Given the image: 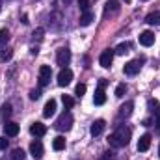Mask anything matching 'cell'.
<instances>
[{
	"label": "cell",
	"instance_id": "6da1fadb",
	"mask_svg": "<svg viewBox=\"0 0 160 160\" xmlns=\"http://www.w3.org/2000/svg\"><path fill=\"white\" fill-rule=\"evenodd\" d=\"M130 136H132L130 128H127V127H119L114 134L108 136V143H110L112 147H125V145H128Z\"/></svg>",
	"mask_w": 160,
	"mask_h": 160
},
{
	"label": "cell",
	"instance_id": "7a4b0ae2",
	"mask_svg": "<svg viewBox=\"0 0 160 160\" xmlns=\"http://www.w3.org/2000/svg\"><path fill=\"white\" fill-rule=\"evenodd\" d=\"M71 127H73V116H71V112H63L56 119V123H54V128L60 130V132H67V130H71Z\"/></svg>",
	"mask_w": 160,
	"mask_h": 160
},
{
	"label": "cell",
	"instance_id": "3957f363",
	"mask_svg": "<svg viewBox=\"0 0 160 160\" xmlns=\"http://www.w3.org/2000/svg\"><path fill=\"white\" fill-rule=\"evenodd\" d=\"M56 62H58V65H62V69L67 67L69 62H71V50L65 48V47L58 48V52H56Z\"/></svg>",
	"mask_w": 160,
	"mask_h": 160
},
{
	"label": "cell",
	"instance_id": "277c9868",
	"mask_svg": "<svg viewBox=\"0 0 160 160\" xmlns=\"http://www.w3.org/2000/svg\"><path fill=\"white\" fill-rule=\"evenodd\" d=\"M142 62H143V60H132V62L125 63V67H123L125 75H128V77L138 75V73H140V69H142Z\"/></svg>",
	"mask_w": 160,
	"mask_h": 160
},
{
	"label": "cell",
	"instance_id": "5b68a950",
	"mask_svg": "<svg viewBox=\"0 0 160 160\" xmlns=\"http://www.w3.org/2000/svg\"><path fill=\"white\" fill-rule=\"evenodd\" d=\"M71 80H73V71H71L69 67H63V69L58 73V84H60L62 88H63V86H69Z\"/></svg>",
	"mask_w": 160,
	"mask_h": 160
},
{
	"label": "cell",
	"instance_id": "8992f818",
	"mask_svg": "<svg viewBox=\"0 0 160 160\" xmlns=\"http://www.w3.org/2000/svg\"><path fill=\"white\" fill-rule=\"evenodd\" d=\"M114 56H116V52H114L112 48H106V50L101 54V58H99V63H101L104 69H108V67L112 65V62H114Z\"/></svg>",
	"mask_w": 160,
	"mask_h": 160
},
{
	"label": "cell",
	"instance_id": "52a82bcc",
	"mask_svg": "<svg viewBox=\"0 0 160 160\" xmlns=\"http://www.w3.org/2000/svg\"><path fill=\"white\" fill-rule=\"evenodd\" d=\"M50 77H52V69L48 65H41L39 67V86H47L50 82Z\"/></svg>",
	"mask_w": 160,
	"mask_h": 160
},
{
	"label": "cell",
	"instance_id": "ba28073f",
	"mask_svg": "<svg viewBox=\"0 0 160 160\" xmlns=\"http://www.w3.org/2000/svg\"><path fill=\"white\" fill-rule=\"evenodd\" d=\"M104 128H106V121H104V119H97V121H93V123H91L89 132H91V136L95 138V136H101Z\"/></svg>",
	"mask_w": 160,
	"mask_h": 160
},
{
	"label": "cell",
	"instance_id": "9c48e42d",
	"mask_svg": "<svg viewBox=\"0 0 160 160\" xmlns=\"http://www.w3.org/2000/svg\"><path fill=\"white\" fill-rule=\"evenodd\" d=\"M43 153H45V149H43V143H41L39 140H36V142L30 143V155H32L34 158L39 160L41 157H43Z\"/></svg>",
	"mask_w": 160,
	"mask_h": 160
},
{
	"label": "cell",
	"instance_id": "30bf717a",
	"mask_svg": "<svg viewBox=\"0 0 160 160\" xmlns=\"http://www.w3.org/2000/svg\"><path fill=\"white\" fill-rule=\"evenodd\" d=\"M153 43H155V34H153L151 30H145V32L140 34V45H143V47H151Z\"/></svg>",
	"mask_w": 160,
	"mask_h": 160
},
{
	"label": "cell",
	"instance_id": "8fae6325",
	"mask_svg": "<svg viewBox=\"0 0 160 160\" xmlns=\"http://www.w3.org/2000/svg\"><path fill=\"white\" fill-rule=\"evenodd\" d=\"M30 132H32L34 136L41 138V136H45V134H47V127H45L43 123H39V121H36V123H32V127H30Z\"/></svg>",
	"mask_w": 160,
	"mask_h": 160
},
{
	"label": "cell",
	"instance_id": "7c38bea8",
	"mask_svg": "<svg viewBox=\"0 0 160 160\" xmlns=\"http://www.w3.org/2000/svg\"><path fill=\"white\" fill-rule=\"evenodd\" d=\"M54 112H56V101L50 99V101H47V104L43 108V116L45 118H50V116H54Z\"/></svg>",
	"mask_w": 160,
	"mask_h": 160
},
{
	"label": "cell",
	"instance_id": "4fadbf2b",
	"mask_svg": "<svg viewBox=\"0 0 160 160\" xmlns=\"http://www.w3.org/2000/svg\"><path fill=\"white\" fill-rule=\"evenodd\" d=\"M149 147H151V136H149V134H143V136L140 138V142H138V151L143 153V151H147Z\"/></svg>",
	"mask_w": 160,
	"mask_h": 160
},
{
	"label": "cell",
	"instance_id": "5bb4252c",
	"mask_svg": "<svg viewBox=\"0 0 160 160\" xmlns=\"http://www.w3.org/2000/svg\"><path fill=\"white\" fill-rule=\"evenodd\" d=\"M4 132H6V136H17L19 134V125L17 123H6L4 125Z\"/></svg>",
	"mask_w": 160,
	"mask_h": 160
},
{
	"label": "cell",
	"instance_id": "9a60e30c",
	"mask_svg": "<svg viewBox=\"0 0 160 160\" xmlns=\"http://www.w3.org/2000/svg\"><path fill=\"white\" fill-rule=\"evenodd\" d=\"M132 108H134V102H132V101H127V102L119 108V116L121 118H128V116L132 114Z\"/></svg>",
	"mask_w": 160,
	"mask_h": 160
},
{
	"label": "cell",
	"instance_id": "2e32d148",
	"mask_svg": "<svg viewBox=\"0 0 160 160\" xmlns=\"http://www.w3.org/2000/svg\"><path fill=\"white\" fill-rule=\"evenodd\" d=\"M93 102L97 104V106H101V104H104L106 102V95H104V89H97L95 91V95H93Z\"/></svg>",
	"mask_w": 160,
	"mask_h": 160
},
{
	"label": "cell",
	"instance_id": "e0dca14e",
	"mask_svg": "<svg viewBox=\"0 0 160 160\" xmlns=\"http://www.w3.org/2000/svg\"><path fill=\"white\" fill-rule=\"evenodd\" d=\"M52 149L54 151H63L65 149V138L63 136H56L52 140Z\"/></svg>",
	"mask_w": 160,
	"mask_h": 160
},
{
	"label": "cell",
	"instance_id": "ac0fdd59",
	"mask_svg": "<svg viewBox=\"0 0 160 160\" xmlns=\"http://www.w3.org/2000/svg\"><path fill=\"white\" fill-rule=\"evenodd\" d=\"M145 22L147 24H153V26H158L160 24V11H153L145 17Z\"/></svg>",
	"mask_w": 160,
	"mask_h": 160
},
{
	"label": "cell",
	"instance_id": "d6986e66",
	"mask_svg": "<svg viewBox=\"0 0 160 160\" xmlns=\"http://www.w3.org/2000/svg\"><path fill=\"white\" fill-rule=\"evenodd\" d=\"M80 26H89L91 22H93V13L91 11H86V13H82L80 15Z\"/></svg>",
	"mask_w": 160,
	"mask_h": 160
},
{
	"label": "cell",
	"instance_id": "ffe728a7",
	"mask_svg": "<svg viewBox=\"0 0 160 160\" xmlns=\"http://www.w3.org/2000/svg\"><path fill=\"white\" fill-rule=\"evenodd\" d=\"M110 11H114V13H116V11H119V2H118V0H108V2H106V8H104V13L108 15Z\"/></svg>",
	"mask_w": 160,
	"mask_h": 160
},
{
	"label": "cell",
	"instance_id": "44dd1931",
	"mask_svg": "<svg viewBox=\"0 0 160 160\" xmlns=\"http://www.w3.org/2000/svg\"><path fill=\"white\" fill-rule=\"evenodd\" d=\"M149 108H151L153 114H157V118H158V121H160V102L157 99H151V101H149Z\"/></svg>",
	"mask_w": 160,
	"mask_h": 160
},
{
	"label": "cell",
	"instance_id": "7402d4cb",
	"mask_svg": "<svg viewBox=\"0 0 160 160\" xmlns=\"http://www.w3.org/2000/svg\"><path fill=\"white\" fill-rule=\"evenodd\" d=\"M130 50V43H121V45H118V48L114 50L116 54H119V56H123V54H127Z\"/></svg>",
	"mask_w": 160,
	"mask_h": 160
},
{
	"label": "cell",
	"instance_id": "603a6c76",
	"mask_svg": "<svg viewBox=\"0 0 160 160\" xmlns=\"http://www.w3.org/2000/svg\"><path fill=\"white\" fill-rule=\"evenodd\" d=\"M62 102H63V106H65L67 110L75 106V99H73L71 95H63V97H62Z\"/></svg>",
	"mask_w": 160,
	"mask_h": 160
},
{
	"label": "cell",
	"instance_id": "cb8c5ba5",
	"mask_svg": "<svg viewBox=\"0 0 160 160\" xmlns=\"http://www.w3.org/2000/svg\"><path fill=\"white\" fill-rule=\"evenodd\" d=\"M24 151L22 149H13V153H11V158L13 160H24Z\"/></svg>",
	"mask_w": 160,
	"mask_h": 160
},
{
	"label": "cell",
	"instance_id": "d4e9b609",
	"mask_svg": "<svg viewBox=\"0 0 160 160\" xmlns=\"http://www.w3.org/2000/svg\"><path fill=\"white\" fill-rule=\"evenodd\" d=\"M125 93H127V86H125V84H119V86L116 88V97H119L121 99Z\"/></svg>",
	"mask_w": 160,
	"mask_h": 160
},
{
	"label": "cell",
	"instance_id": "484cf974",
	"mask_svg": "<svg viewBox=\"0 0 160 160\" xmlns=\"http://www.w3.org/2000/svg\"><path fill=\"white\" fill-rule=\"evenodd\" d=\"M78 8L82 13H86V11H89V0H80L78 2Z\"/></svg>",
	"mask_w": 160,
	"mask_h": 160
},
{
	"label": "cell",
	"instance_id": "4316f807",
	"mask_svg": "<svg viewBox=\"0 0 160 160\" xmlns=\"http://www.w3.org/2000/svg\"><path fill=\"white\" fill-rule=\"evenodd\" d=\"M9 41V30H0V43H8Z\"/></svg>",
	"mask_w": 160,
	"mask_h": 160
},
{
	"label": "cell",
	"instance_id": "83f0119b",
	"mask_svg": "<svg viewBox=\"0 0 160 160\" xmlns=\"http://www.w3.org/2000/svg\"><path fill=\"white\" fill-rule=\"evenodd\" d=\"M86 89H88V88H86V84H78V86H77V89H75V93H77L78 97H82V95L86 93Z\"/></svg>",
	"mask_w": 160,
	"mask_h": 160
},
{
	"label": "cell",
	"instance_id": "f1b7e54d",
	"mask_svg": "<svg viewBox=\"0 0 160 160\" xmlns=\"http://www.w3.org/2000/svg\"><path fill=\"white\" fill-rule=\"evenodd\" d=\"M39 97H41V91H39V89H32V91H30V99H32V101H38Z\"/></svg>",
	"mask_w": 160,
	"mask_h": 160
},
{
	"label": "cell",
	"instance_id": "f546056e",
	"mask_svg": "<svg viewBox=\"0 0 160 160\" xmlns=\"http://www.w3.org/2000/svg\"><path fill=\"white\" fill-rule=\"evenodd\" d=\"M2 112H4V118H9L11 116V104H4Z\"/></svg>",
	"mask_w": 160,
	"mask_h": 160
},
{
	"label": "cell",
	"instance_id": "4dcf8cb0",
	"mask_svg": "<svg viewBox=\"0 0 160 160\" xmlns=\"http://www.w3.org/2000/svg\"><path fill=\"white\" fill-rule=\"evenodd\" d=\"M41 38H43V28H38V30L34 32V39L41 41Z\"/></svg>",
	"mask_w": 160,
	"mask_h": 160
},
{
	"label": "cell",
	"instance_id": "1f68e13d",
	"mask_svg": "<svg viewBox=\"0 0 160 160\" xmlns=\"http://www.w3.org/2000/svg\"><path fill=\"white\" fill-rule=\"evenodd\" d=\"M6 147H8V140L2 136V138H0V149H6Z\"/></svg>",
	"mask_w": 160,
	"mask_h": 160
},
{
	"label": "cell",
	"instance_id": "d6a6232c",
	"mask_svg": "<svg viewBox=\"0 0 160 160\" xmlns=\"http://www.w3.org/2000/svg\"><path fill=\"white\" fill-rule=\"evenodd\" d=\"M112 155H114V153H104V157H102L101 160H114V157H112Z\"/></svg>",
	"mask_w": 160,
	"mask_h": 160
},
{
	"label": "cell",
	"instance_id": "836d02e7",
	"mask_svg": "<svg viewBox=\"0 0 160 160\" xmlns=\"http://www.w3.org/2000/svg\"><path fill=\"white\" fill-rule=\"evenodd\" d=\"M106 84H108L106 80H99V88H101V89H104V88H106Z\"/></svg>",
	"mask_w": 160,
	"mask_h": 160
},
{
	"label": "cell",
	"instance_id": "e575fe53",
	"mask_svg": "<svg viewBox=\"0 0 160 160\" xmlns=\"http://www.w3.org/2000/svg\"><path fill=\"white\" fill-rule=\"evenodd\" d=\"M71 2H73V0H63V4H65V6H69Z\"/></svg>",
	"mask_w": 160,
	"mask_h": 160
},
{
	"label": "cell",
	"instance_id": "d590c367",
	"mask_svg": "<svg viewBox=\"0 0 160 160\" xmlns=\"http://www.w3.org/2000/svg\"><path fill=\"white\" fill-rule=\"evenodd\" d=\"M158 157H160V147H158Z\"/></svg>",
	"mask_w": 160,
	"mask_h": 160
},
{
	"label": "cell",
	"instance_id": "8d00e7d4",
	"mask_svg": "<svg viewBox=\"0 0 160 160\" xmlns=\"http://www.w3.org/2000/svg\"><path fill=\"white\" fill-rule=\"evenodd\" d=\"M125 2H127V4H128V2H130V0H125Z\"/></svg>",
	"mask_w": 160,
	"mask_h": 160
},
{
	"label": "cell",
	"instance_id": "74e56055",
	"mask_svg": "<svg viewBox=\"0 0 160 160\" xmlns=\"http://www.w3.org/2000/svg\"><path fill=\"white\" fill-rule=\"evenodd\" d=\"M0 9H2V6H0Z\"/></svg>",
	"mask_w": 160,
	"mask_h": 160
}]
</instances>
